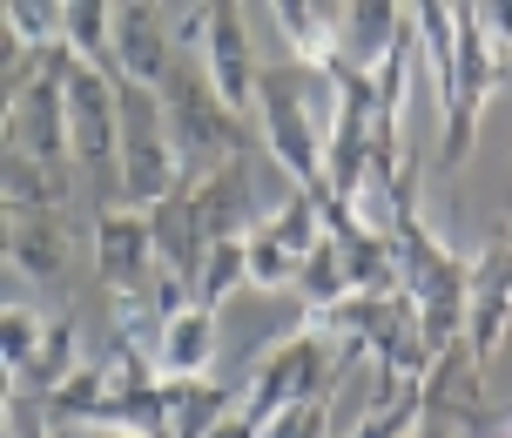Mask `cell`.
Wrapping results in <instances>:
<instances>
[{"label": "cell", "instance_id": "3957f363", "mask_svg": "<svg viewBox=\"0 0 512 438\" xmlns=\"http://www.w3.org/2000/svg\"><path fill=\"white\" fill-rule=\"evenodd\" d=\"M256 122H263L270 155L290 169V182L324 196V142H331L337 115H317L304 68H263L256 75Z\"/></svg>", "mask_w": 512, "mask_h": 438}, {"label": "cell", "instance_id": "5b68a950", "mask_svg": "<svg viewBox=\"0 0 512 438\" xmlns=\"http://www.w3.org/2000/svg\"><path fill=\"white\" fill-rule=\"evenodd\" d=\"M108 68H115V75H128V81H142V88H162V81H169V68H176V27L162 21L155 7H142V0L115 7Z\"/></svg>", "mask_w": 512, "mask_h": 438}, {"label": "cell", "instance_id": "30bf717a", "mask_svg": "<svg viewBox=\"0 0 512 438\" xmlns=\"http://www.w3.org/2000/svg\"><path fill=\"white\" fill-rule=\"evenodd\" d=\"M7 263L27 270L34 284H54V277H61L68 236H61V223H54V209H21V216H7Z\"/></svg>", "mask_w": 512, "mask_h": 438}, {"label": "cell", "instance_id": "ba28073f", "mask_svg": "<svg viewBox=\"0 0 512 438\" xmlns=\"http://www.w3.org/2000/svg\"><path fill=\"white\" fill-rule=\"evenodd\" d=\"M250 155H236V162H223L216 176L196 182V230H203V243L216 250V243H250V223H256V182H250Z\"/></svg>", "mask_w": 512, "mask_h": 438}, {"label": "cell", "instance_id": "2e32d148", "mask_svg": "<svg viewBox=\"0 0 512 438\" xmlns=\"http://www.w3.org/2000/svg\"><path fill=\"white\" fill-rule=\"evenodd\" d=\"M108 41H115V7L108 0H68V54L108 61Z\"/></svg>", "mask_w": 512, "mask_h": 438}, {"label": "cell", "instance_id": "44dd1931", "mask_svg": "<svg viewBox=\"0 0 512 438\" xmlns=\"http://www.w3.org/2000/svg\"><path fill=\"white\" fill-rule=\"evenodd\" d=\"M115 438H149V432H115Z\"/></svg>", "mask_w": 512, "mask_h": 438}, {"label": "cell", "instance_id": "6da1fadb", "mask_svg": "<svg viewBox=\"0 0 512 438\" xmlns=\"http://www.w3.org/2000/svg\"><path fill=\"white\" fill-rule=\"evenodd\" d=\"M155 95H162V115H169V135H176L182 169H189L196 182L216 176L223 162H236V155H256L250 122L230 115L223 95L209 88L203 54H176V68H169V81H162Z\"/></svg>", "mask_w": 512, "mask_h": 438}, {"label": "cell", "instance_id": "ffe728a7", "mask_svg": "<svg viewBox=\"0 0 512 438\" xmlns=\"http://www.w3.org/2000/svg\"><path fill=\"white\" fill-rule=\"evenodd\" d=\"M479 21H486V41L506 54L512 48V0H486V7H479Z\"/></svg>", "mask_w": 512, "mask_h": 438}, {"label": "cell", "instance_id": "e0dca14e", "mask_svg": "<svg viewBox=\"0 0 512 438\" xmlns=\"http://www.w3.org/2000/svg\"><path fill=\"white\" fill-rule=\"evenodd\" d=\"M41 337H48V324H41L27 304L0 310V358H7V378H14V385L27 378V364L41 358Z\"/></svg>", "mask_w": 512, "mask_h": 438}, {"label": "cell", "instance_id": "8992f818", "mask_svg": "<svg viewBox=\"0 0 512 438\" xmlns=\"http://www.w3.org/2000/svg\"><path fill=\"white\" fill-rule=\"evenodd\" d=\"M203 68H209V88L223 95V108L250 122V115H256V75H263V68L250 61V34H243V14H236L230 0H216V7H209Z\"/></svg>", "mask_w": 512, "mask_h": 438}, {"label": "cell", "instance_id": "5bb4252c", "mask_svg": "<svg viewBox=\"0 0 512 438\" xmlns=\"http://www.w3.org/2000/svg\"><path fill=\"white\" fill-rule=\"evenodd\" d=\"M0 189H7V216H21V209H54V196H61V169H48V162H34L27 149L7 142Z\"/></svg>", "mask_w": 512, "mask_h": 438}, {"label": "cell", "instance_id": "8fae6325", "mask_svg": "<svg viewBox=\"0 0 512 438\" xmlns=\"http://www.w3.org/2000/svg\"><path fill=\"white\" fill-rule=\"evenodd\" d=\"M209 358H216V310L189 304L162 324V378H203Z\"/></svg>", "mask_w": 512, "mask_h": 438}, {"label": "cell", "instance_id": "7a4b0ae2", "mask_svg": "<svg viewBox=\"0 0 512 438\" xmlns=\"http://www.w3.org/2000/svg\"><path fill=\"white\" fill-rule=\"evenodd\" d=\"M108 81H115V102H122V196H128V209H155L162 196H176L182 182H196V176L182 169V155H176L162 95L115 75V68H108Z\"/></svg>", "mask_w": 512, "mask_h": 438}, {"label": "cell", "instance_id": "d6986e66", "mask_svg": "<svg viewBox=\"0 0 512 438\" xmlns=\"http://www.w3.org/2000/svg\"><path fill=\"white\" fill-rule=\"evenodd\" d=\"M250 284H297V263L270 243V230L250 236Z\"/></svg>", "mask_w": 512, "mask_h": 438}, {"label": "cell", "instance_id": "9c48e42d", "mask_svg": "<svg viewBox=\"0 0 512 438\" xmlns=\"http://www.w3.org/2000/svg\"><path fill=\"white\" fill-rule=\"evenodd\" d=\"M405 34V14L391 0H358V7H337V61H351L358 75H378L391 48Z\"/></svg>", "mask_w": 512, "mask_h": 438}, {"label": "cell", "instance_id": "52a82bcc", "mask_svg": "<svg viewBox=\"0 0 512 438\" xmlns=\"http://www.w3.org/2000/svg\"><path fill=\"white\" fill-rule=\"evenodd\" d=\"M506 317H512V236H499L486 257L472 263V304H465V351L472 364L486 371L492 351H499V337H506Z\"/></svg>", "mask_w": 512, "mask_h": 438}, {"label": "cell", "instance_id": "9a60e30c", "mask_svg": "<svg viewBox=\"0 0 512 438\" xmlns=\"http://www.w3.org/2000/svg\"><path fill=\"white\" fill-rule=\"evenodd\" d=\"M68 378H75V324H68V317H54L48 337H41V358L27 364V378L14 391H34V405H48Z\"/></svg>", "mask_w": 512, "mask_h": 438}, {"label": "cell", "instance_id": "7c38bea8", "mask_svg": "<svg viewBox=\"0 0 512 438\" xmlns=\"http://www.w3.org/2000/svg\"><path fill=\"white\" fill-rule=\"evenodd\" d=\"M277 21L283 34H290V48H297V61L304 68H331L337 61V7H310V0H277Z\"/></svg>", "mask_w": 512, "mask_h": 438}, {"label": "cell", "instance_id": "4fadbf2b", "mask_svg": "<svg viewBox=\"0 0 512 438\" xmlns=\"http://www.w3.org/2000/svg\"><path fill=\"white\" fill-rule=\"evenodd\" d=\"M297 297H304L310 317H324L351 297V277H344V250H337V236H324L304 263H297Z\"/></svg>", "mask_w": 512, "mask_h": 438}, {"label": "cell", "instance_id": "ac0fdd59", "mask_svg": "<svg viewBox=\"0 0 512 438\" xmlns=\"http://www.w3.org/2000/svg\"><path fill=\"white\" fill-rule=\"evenodd\" d=\"M236 284H250V243H216L203 263V284H196V304L216 310Z\"/></svg>", "mask_w": 512, "mask_h": 438}, {"label": "cell", "instance_id": "277c9868", "mask_svg": "<svg viewBox=\"0 0 512 438\" xmlns=\"http://www.w3.org/2000/svg\"><path fill=\"white\" fill-rule=\"evenodd\" d=\"M68 61H75V54L54 48L48 68H41V81L27 88L21 102H7L14 108V115H7V142L27 149L34 162H48V169L75 162V135H68Z\"/></svg>", "mask_w": 512, "mask_h": 438}]
</instances>
